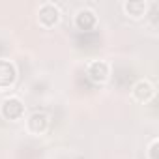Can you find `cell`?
Returning a JSON list of instances; mask_svg holds the SVG:
<instances>
[{"mask_svg": "<svg viewBox=\"0 0 159 159\" xmlns=\"http://www.w3.org/2000/svg\"><path fill=\"white\" fill-rule=\"evenodd\" d=\"M124 8H125V11H127L129 15L140 17V15L144 13V10H146V4H144V2H127V4H124Z\"/></svg>", "mask_w": 159, "mask_h": 159, "instance_id": "6", "label": "cell"}, {"mask_svg": "<svg viewBox=\"0 0 159 159\" xmlns=\"http://www.w3.org/2000/svg\"><path fill=\"white\" fill-rule=\"evenodd\" d=\"M15 81V67L8 60H0V86H10Z\"/></svg>", "mask_w": 159, "mask_h": 159, "instance_id": "2", "label": "cell"}, {"mask_svg": "<svg viewBox=\"0 0 159 159\" xmlns=\"http://www.w3.org/2000/svg\"><path fill=\"white\" fill-rule=\"evenodd\" d=\"M88 73H90V77L94 79V81L103 83L105 79H107V75H109V66H107L105 62H94V64L90 66Z\"/></svg>", "mask_w": 159, "mask_h": 159, "instance_id": "4", "label": "cell"}, {"mask_svg": "<svg viewBox=\"0 0 159 159\" xmlns=\"http://www.w3.org/2000/svg\"><path fill=\"white\" fill-rule=\"evenodd\" d=\"M38 15H39V23H41L43 26H47V28H51L52 25H56L58 19H60V11H58V8H56L54 4H51V2L43 4V6L39 8Z\"/></svg>", "mask_w": 159, "mask_h": 159, "instance_id": "1", "label": "cell"}, {"mask_svg": "<svg viewBox=\"0 0 159 159\" xmlns=\"http://www.w3.org/2000/svg\"><path fill=\"white\" fill-rule=\"evenodd\" d=\"M94 21H96V15L90 10H81V11H79V15H77L79 26H90V25H94Z\"/></svg>", "mask_w": 159, "mask_h": 159, "instance_id": "5", "label": "cell"}, {"mask_svg": "<svg viewBox=\"0 0 159 159\" xmlns=\"http://www.w3.org/2000/svg\"><path fill=\"white\" fill-rule=\"evenodd\" d=\"M2 112H4V116H6V118L15 120V118H19V116L23 114V105H21V101H19V99L10 98V99H6V101H4V105H2Z\"/></svg>", "mask_w": 159, "mask_h": 159, "instance_id": "3", "label": "cell"}]
</instances>
